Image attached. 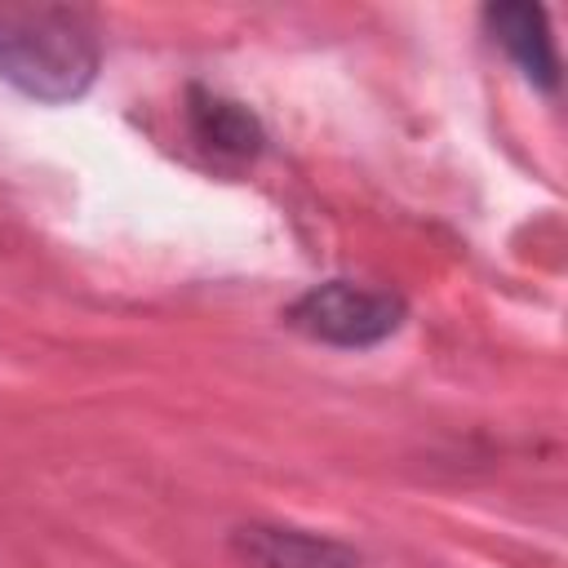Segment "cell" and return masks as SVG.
<instances>
[{"label":"cell","instance_id":"obj_1","mask_svg":"<svg viewBox=\"0 0 568 568\" xmlns=\"http://www.w3.org/2000/svg\"><path fill=\"white\" fill-rule=\"evenodd\" d=\"M102 40L89 13L62 4H4L0 9V80L18 93L62 106L93 89Z\"/></svg>","mask_w":568,"mask_h":568},{"label":"cell","instance_id":"obj_5","mask_svg":"<svg viewBox=\"0 0 568 568\" xmlns=\"http://www.w3.org/2000/svg\"><path fill=\"white\" fill-rule=\"evenodd\" d=\"M186 129L209 155L231 160V164H248L266 146V129L244 102L209 93L200 84L186 89Z\"/></svg>","mask_w":568,"mask_h":568},{"label":"cell","instance_id":"obj_3","mask_svg":"<svg viewBox=\"0 0 568 568\" xmlns=\"http://www.w3.org/2000/svg\"><path fill=\"white\" fill-rule=\"evenodd\" d=\"M484 31L524 71V80L532 89H541V93L559 89V53H555V36H550V22H546L541 4H528V0L488 4L484 9Z\"/></svg>","mask_w":568,"mask_h":568},{"label":"cell","instance_id":"obj_4","mask_svg":"<svg viewBox=\"0 0 568 568\" xmlns=\"http://www.w3.org/2000/svg\"><path fill=\"white\" fill-rule=\"evenodd\" d=\"M231 550L244 568H364L351 546L284 524H244L235 528Z\"/></svg>","mask_w":568,"mask_h":568},{"label":"cell","instance_id":"obj_2","mask_svg":"<svg viewBox=\"0 0 568 568\" xmlns=\"http://www.w3.org/2000/svg\"><path fill=\"white\" fill-rule=\"evenodd\" d=\"M404 315H408V306L399 293L368 288L355 280H324V284H315L288 302L284 324L293 333L320 342V346L368 351V346L395 337Z\"/></svg>","mask_w":568,"mask_h":568}]
</instances>
